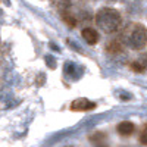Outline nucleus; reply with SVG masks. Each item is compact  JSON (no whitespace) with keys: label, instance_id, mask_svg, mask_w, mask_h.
<instances>
[{"label":"nucleus","instance_id":"f03ea898","mask_svg":"<svg viewBox=\"0 0 147 147\" xmlns=\"http://www.w3.org/2000/svg\"><path fill=\"white\" fill-rule=\"evenodd\" d=\"M128 46L132 50H141L147 46V31L143 25L136 24L128 34Z\"/></svg>","mask_w":147,"mask_h":147},{"label":"nucleus","instance_id":"0eeeda50","mask_svg":"<svg viewBox=\"0 0 147 147\" xmlns=\"http://www.w3.org/2000/svg\"><path fill=\"white\" fill-rule=\"evenodd\" d=\"M140 143L144 144V146H147V125L143 128V131L140 134Z\"/></svg>","mask_w":147,"mask_h":147},{"label":"nucleus","instance_id":"7ed1b4c3","mask_svg":"<svg viewBox=\"0 0 147 147\" xmlns=\"http://www.w3.org/2000/svg\"><path fill=\"white\" fill-rule=\"evenodd\" d=\"M96 107V103L87 100V99H77L74 100L71 105V110H75V112H84V110H91Z\"/></svg>","mask_w":147,"mask_h":147},{"label":"nucleus","instance_id":"6e6552de","mask_svg":"<svg viewBox=\"0 0 147 147\" xmlns=\"http://www.w3.org/2000/svg\"><path fill=\"white\" fill-rule=\"evenodd\" d=\"M129 68H132V71H136V72H143L144 71V66L140 62H132L129 65Z\"/></svg>","mask_w":147,"mask_h":147},{"label":"nucleus","instance_id":"20e7f679","mask_svg":"<svg viewBox=\"0 0 147 147\" xmlns=\"http://www.w3.org/2000/svg\"><path fill=\"white\" fill-rule=\"evenodd\" d=\"M116 129H118V132L121 134V136L128 137V136H131V134L134 132L136 127H134V124H132V122H129V121H122L121 124L118 125Z\"/></svg>","mask_w":147,"mask_h":147},{"label":"nucleus","instance_id":"423d86ee","mask_svg":"<svg viewBox=\"0 0 147 147\" xmlns=\"http://www.w3.org/2000/svg\"><path fill=\"white\" fill-rule=\"evenodd\" d=\"M121 50H122L121 41H112V43L107 46V52H110V53H119Z\"/></svg>","mask_w":147,"mask_h":147},{"label":"nucleus","instance_id":"39448f33","mask_svg":"<svg viewBox=\"0 0 147 147\" xmlns=\"http://www.w3.org/2000/svg\"><path fill=\"white\" fill-rule=\"evenodd\" d=\"M82 38L87 41L88 44H96L99 41V34L93 28H84L82 30Z\"/></svg>","mask_w":147,"mask_h":147},{"label":"nucleus","instance_id":"f257e3e1","mask_svg":"<svg viewBox=\"0 0 147 147\" xmlns=\"http://www.w3.org/2000/svg\"><path fill=\"white\" fill-rule=\"evenodd\" d=\"M96 24L105 32H115L121 25V15L112 7H103L96 13Z\"/></svg>","mask_w":147,"mask_h":147}]
</instances>
